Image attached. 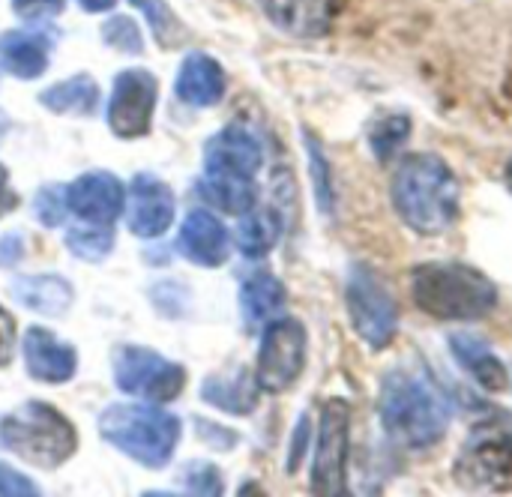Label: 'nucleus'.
Listing matches in <instances>:
<instances>
[{
  "label": "nucleus",
  "instance_id": "obj_1",
  "mask_svg": "<svg viewBox=\"0 0 512 497\" xmlns=\"http://www.w3.org/2000/svg\"><path fill=\"white\" fill-rule=\"evenodd\" d=\"M393 210L399 219L423 234L438 237L459 219V180L453 168L435 153L405 156L390 183Z\"/></svg>",
  "mask_w": 512,
  "mask_h": 497
},
{
  "label": "nucleus",
  "instance_id": "obj_2",
  "mask_svg": "<svg viewBox=\"0 0 512 497\" xmlns=\"http://www.w3.org/2000/svg\"><path fill=\"white\" fill-rule=\"evenodd\" d=\"M378 414L387 438L405 450H432L450 426V408L441 390L408 369H396L384 378Z\"/></svg>",
  "mask_w": 512,
  "mask_h": 497
},
{
  "label": "nucleus",
  "instance_id": "obj_3",
  "mask_svg": "<svg viewBox=\"0 0 512 497\" xmlns=\"http://www.w3.org/2000/svg\"><path fill=\"white\" fill-rule=\"evenodd\" d=\"M411 294L420 312L435 321H480L498 306V285L483 270L459 261L414 267Z\"/></svg>",
  "mask_w": 512,
  "mask_h": 497
},
{
  "label": "nucleus",
  "instance_id": "obj_4",
  "mask_svg": "<svg viewBox=\"0 0 512 497\" xmlns=\"http://www.w3.org/2000/svg\"><path fill=\"white\" fill-rule=\"evenodd\" d=\"M99 435L141 468L162 471L180 444L183 426L174 414L153 405H108L99 414Z\"/></svg>",
  "mask_w": 512,
  "mask_h": 497
},
{
  "label": "nucleus",
  "instance_id": "obj_5",
  "mask_svg": "<svg viewBox=\"0 0 512 497\" xmlns=\"http://www.w3.org/2000/svg\"><path fill=\"white\" fill-rule=\"evenodd\" d=\"M0 447L27 465L54 471L78 450V429L48 402H24L0 420Z\"/></svg>",
  "mask_w": 512,
  "mask_h": 497
},
{
  "label": "nucleus",
  "instance_id": "obj_6",
  "mask_svg": "<svg viewBox=\"0 0 512 497\" xmlns=\"http://www.w3.org/2000/svg\"><path fill=\"white\" fill-rule=\"evenodd\" d=\"M453 480L462 492H512V420L504 411L480 420L462 444Z\"/></svg>",
  "mask_w": 512,
  "mask_h": 497
},
{
  "label": "nucleus",
  "instance_id": "obj_7",
  "mask_svg": "<svg viewBox=\"0 0 512 497\" xmlns=\"http://www.w3.org/2000/svg\"><path fill=\"white\" fill-rule=\"evenodd\" d=\"M345 306H348L354 333L372 351L390 348L399 330V309H396V300L390 297V288L372 267H363V264L351 267L348 285H345Z\"/></svg>",
  "mask_w": 512,
  "mask_h": 497
},
{
  "label": "nucleus",
  "instance_id": "obj_8",
  "mask_svg": "<svg viewBox=\"0 0 512 497\" xmlns=\"http://www.w3.org/2000/svg\"><path fill=\"white\" fill-rule=\"evenodd\" d=\"M114 384L120 393L141 402H174L186 387V369L153 348L120 345L114 348Z\"/></svg>",
  "mask_w": 512,
  "mask_h": 497
},
{
  "label": "nucleus",
  "instance_id": "obj_9",
  "mask_svg": "<svg viewBox=\"0 0 512 497\" xmlns=\"http://www.w3.org/2000/svg\"><path fill=\"white\" fill-rule=\"evenodd\" d=\"M306 327L297 318H273L264 324L261 348H258V363H255V381L264 393L279 396L288 393L303 369H306Z\"/></svg>",
  "mask_w": 512,
  "mask_h": 497
},
{
  "label": "nucleus",
  "instance_id": "obj_10",
  "mask_svg": "<svg viewBox=\"0 0 512 497\" xmlns=\"http://www.w3.org/2000/svg\"><path fill=\"white\" fill-rule=\"evenodd\" d=\"M348 450H351V405L345 399H330L321 408L318 447L312 459L315 495H348Z\"/></svg>",
  "mask_w": 512,
  "mask_h": 497
},
{
  "label": "nucleus",
  "instance_id": "obj_11",
  "mask_svg": "<svg viewBox=\"0 0 512 497\" xmlns=\"http://www.w3.org/2000/svg\"><path fill=\"white\" fill-rule=\"evenodd\" d=\"M159 81L147 69H123L114 78L108 99V129L123 141L144 138L153 126Z\"/></svg>",
  "mask_w": 512,
  "mask_h": 497
},
{
  "label": "nucleus",
  "instance_id": "obj_12",
  "mask_svg": "<svg viewBox=\"0 0 512 497\" xmlns=\"http://www.w3.org/2000/svg\"><path fill=\"white\" fill-rule=\"evenodd\" d=\"M63 195L69 213L93 225L117 222L126 207V189L111 171H87L78 180H72L63 189Z\"/></svg>",
  "mask_w": 512,
  "mask_h": 497
},
{
  "label": "nucleus",
  "instance_id": "obj_13",
  "mask_svg": "<svg viewBox=\"0 0 512 497\" xmlns=\"http://www.w3.org/2000/svg\"><path fill=\"white\" fill-rule=\"evenodd\" d=\"M129 231L141 240L162 237L174 222V192L156 174H135L129 183Z\"/></svg>",
  "mask_w": 512,
  "mask_h": 497
},
{
  "label": "nucleus",
  "instance_id": "obj_14",
  "mask_svg": "<svg viewBox=\"0 0 512 497\" xmlns=\"http://www.w3.org/2000/svg\"><path fill=\"white\" fill-rule=\"evenodd\" d=\"M264 165L261 141L240 123H231L219 129L204 144V171L207 174H234V177H252Z\"/></svg>",
  "mask_w": 512,
  "mask_h": 497
},
{
  "label": "nucleus",
  "instance_id": "obj_15",
  "mask_svg": "<svg viewBox=\"0 0 512 497\" xmlns=\"http://www.w3.org/2000/svg\"><path fill=\"white\" fill-rule=\"evenodd\" d=\"M21 354L27 375L39 384H66L78 372V351L45 327H27Z\"/></svg>",
  "mask_w": 512,
  "mask_h": 497
},
{
  "label": "nucleus",
  "instance_id": "obj_16",
  "mask_svg": "<svg viewBox=\"0 0 512 497\" xmlns=\"http://www.w3.org/2000/svg\"><path fill=\"white\" fill-rule=\"evenodd\" d=\"M177 252L198 267L216 270L231 258V234L210 210H192L180 225Z\"/></svg>",
  "mask_w": 512,
  "mask_h": 497
},
{
  "label": "nucleus",
  "instance_id": "obj_17",
  "mask_svg": "<svg viewBox=\"0 0 512 497\" xmlns=\"http://www.w3.org/2000/svg\"><path fill=\"white\" fill-rule=\"evenodd\" d=\"M225 87H228V78L216 57L204 51H192L183 57L177 69V81H174V93L180 102L192 108H210L225 96Z\"/></svg>",
  "mask_w": 512,
  "mask_h": 497
},
{
  "label": "nucleus",
  "instance_id": "obj_18",
  "mask_svg": "<svg viewBox=\"0 0 512 497\" xmlns=\"http://www.w3.org/2000/svg\"><path fill=\"white\" fill-rule=\"evenodd\" d=\"M261 9L270 24L297 39L324 36L336 18V0H261Z\"/></svg>",
  "mask_w": 512,
  "mask_h": 497
},
{
  "label": "nucleus",
  "instance_id": "obj_19",
  "mask_svg": "<svg viewBox=\"0 0 512 497\" xmlns=\"http://www.w3.org/2000/svg\"><path fill=\"white\" fill-rule=\"evenodd\" d=\"M51 54V39L45 30H6L0 33V69L21 78L33 81L45 75L48 57Z\"/></svg>",
  "mask_w": 512,
  "mask_h": 497
},
{
  "label": "nucleus",
  "instance_id": "obj_20",
  "mask_svg": "<svg viewBox=\"0 0 512 497\" xmlns=\"http://www.w3.org/2000/svg\"><path fill=\"white\" fill-rule=\"evenodd\" d=\"M258 393H261V387H258L255 375L243 366L210 375L201 384V399L210 408L231 414V417H249L258 405Z\"/></svg>",
  "mask_w": 512,
  "mask_h": 497
},
{
  "label": "nucleus",
  "instance_id": "obj_21",
  "mask_svg": "<svg viewBox=\"0 0 512 497\" xmlns=\"http://www.w3.org/2000/svg\"><path fill=\"white\" fill-rule=\"evenodd\" d=\"M12 297L36 312V315H48V318H63L75 300V291L72 285L57 276V273H42V276H15L12 285H9Z\"/></svg>",
  "mask_w": 512,
  "mask_h": 497
},
{
  "label": "nucleus",
  "instance_id": "obj_22",
  "mask_svg": "<svg viewBox=\"0 0 512 497\" xmlns=\"http://www.w3.org/2000/svg\"><path fill=\"white\" fill-rule=\"evenodd\" d=\"M450 351L453 357L462 363V369L489 393H507L512 387L510 372L507 366L501 363L498 354H492V348L477 339V336H468V333H456L450 336Z\"/></svg>",
  "mask_w": 512,
  "mask_h": 497
},
{
  "label": "nucleus",
  "instance_id": "obj_23",
  "mask_svg": "<svg viewBox=\"0 0 512 497\" xmlns=\"http://www.w3.org/2000/svg\"><path fill=\"white\" fill-rule=\"evenodd\" d=\"M195 192L204 204L231 213L246 216L258 204V186L252 177H234V174H201L195 183Z\"/></svg>",
  "mask_w": 512,
  "mask_h": 497
},
{
  "label": "nucleus",
  "instance_id": "obj_24",
  "mask_svg": "<svg viewBox=\"0 0 512 497\" xmlns=\"http://www.w3.org/2000/svg\"><path fill=\"white\" fill-rule=\"evenodd\" d=\"M288 303V291L285 285L267 273V270H258L252 273L243 285H240V309H243V318L249 327H264L270 324L273 318L282 315Z\"/></svg>",
  "mask_w": 512,
  "mask_h": 497
},
{
  "label": "nucleus",
  "instance_id": "obj_25",
  "mask_svg": "<svg viewBox=\"0 0 512 497\" xmlns=\"http://www.w3.org/2000/svg\"><path fill=\"white\" fill-rule=\"evenodd\" d=\"M39 102L54 114L90 117L99 108V84L90 75H72L39 93Z\"/></svg>",
  "mask_w": 512,
  "mask_h": 497
},
{
  "label": "nucleus",
  "instance_id": "obj_26",
  "mask_svg": "<svg viewBox=\"0 0 512 497\" xmlns=\"http://www.w3.org/2000/svg\"><path fill=\"white\" fill-rule=\"evenodd\" d=\"M282 234V219L276 210H258L246 213L240 228H237V246L246 258H264L276 246Z\"/></svg>",
  "mask_w": 512,
  "mask_h": 497
},
{
  "label": "nucleus",
  "instance_id": "obj_27",
  "mask_svg": "<svg viewBox=\"0 0 512 497\" xmlns=\"http://www.w3.org/2000/svg\"><path fill=\"white\" fill-rule=\"evenodd\" d=\"M138 12H144L156 42L162 48H180L186 39H189V30L186 24L177 18V12L165 3V0H129Z\"/></svg>",
  "mask_w": 512,
  "mask_h": 497
},
{
  "label": "nucleus",
  "instance_id": "obj_28",
  "mask_svg": "<svg viewBox=\"0 0 512 497\" xmlns=\"http://www.w3.org/2000/svg\"><path fill=\"white\" fill-rule=\"evenodd\" d=\"M66 249L87 264H99L114 249V231L111 225H93V222L84 228H72L66 231Z\"/></svg>",
  "mask_w": 512,
  "mask_h": 497
},
{
  "label": "nucleus",
  "instance_id": "obj_29",
  "mask_svg": "<svg viewBox=\"0 0 512 497\" xmlns=\"http://www.w3.org/2000/svg\"><path fill=\"white\" fill-rule=\"evenodd\" d=\"M408 132H411V120L405 114H387L384 120H378L372 126V132H369V141H372L375 156L381 162L390 159L408 141Z\"/></svg>",
  "mask_w": 512,
  "mask_h": 497
},
{
  "label": "nucleus",
  "instance_id": "obj_30",
  "mask_svg": "<svg viewBox=\"0 0 512 497\" xmlns=\"http://www.w3.org/2000/svg\"><path fill=\"white\" fill-rule=\"evenodd\" d=\"M102 42L120 54H144V33L129 15H114L102 24Z\"/></svg>",
  "mask_w": 512,
  "mask_h": 497
},
{
  "label": "nucleus",
  "instance_id": "obj_31",
  "mask_svg": "<svg viewBox=\"0 0 512 497\" xmlns=\"http://www.w3.org/2000/svg\"><path fill=\"white\" fill-rule=\"evenodd\" d=\"M177 483L183 486L186 495H201V497H216L222 495V474L213 462H186L180 468Z\"/></svg>",
  "mask_w": 512,
  "mask_h": 497
},
{
  "label": "nucleus",
  "instance_id": "obj_32",
  "mask_svg": "<svg viewBox=\"0 0 512 497\" xmlns=\"http://www.w3.org/2000/svg\"><path fill=\"white\" fill-rule=\"evenodd\" d=\"M33 210H36V219L45 225V228H57L63 222V216L69 213L66 207V195H63V186H42L33 198Z\"/></svg>",
  "mask_w": 512,
  "mask_h": 497
},
{
  "label": "nucleus",
  "instance_id": "obj_33",
  "mask_svg": "<svg viewBox=\"0 0 512 497\" xmlns=\"http://www.w3.org/2000/svg\"><path fill=\"white\" fill-rule=\"evenodd\" d=\"M306 147H309V168H312V180H315V192H318V207L330 210L333 204V189H330V165L318 147V141L306 132Z\"/></svg>",
  "mask_w": 512,
  "mask_h": 497
},
{
  "label": "nucleus",
  "instance_id": "obj_34",
  "mask_svg": "<svg viewBox=\"0 0 512 497\" xmlns=\"http://www.w3.org/2000/svg\"><path fill=\"white\" fill-rule=\"evenodd\" d=\"M150 303H153L162 315L180 318V315L186 312L189 297H186V288H183L180 282H156V285L150 288Z\"/></svg>",
  "mask_w": 512,
  "mask_h": 497
},
{
  "label": "nucleus",
  "instance_id": "obj_35",
  "mask_svg": "<svg viewBox=\"0 0 512 497\" xmlns=\"http://www.w3.org/2000/svg\"><path fill=\"white\" fill-rule=\"evenodd\" d=\"M192 426H195L198 441L207 444V447L216 450V453H228V450H234V447L240 444V435H237V432H231V429H225V426H219V423H213V420L195 417Z\"/></svg>",
  "mask_w": 512,
  "mask_h": 497
},
{
  "label": "nucleus",
  "instance_id": "obj_36",
  "mask_svg": "<svg viewBox=\"0 0 512 497\" xmlns=\"http://www.w3.org/2000/svg\"><path fill=\"white\" fill-rule=\"evenodd\" d=\"M66 0H12V12L24 21H48L63 12Z\"/></svg>",
  "mask_w": 512,
  "mask_h": 497
},
{
  "label": "nucleus",
  "instance_id": "obj_37",
  "mask_svg": "<svg viewBox=\"0 0 512 497\" xmlns=\"http://www.w3.org/2000/svg\"><path fill=\"white\" fill-rule=\"evenodd\" d=\"M39 489L30 477L18 474L15 468L0 462V497H36Z\"/></svg>",
  "mask_w": 512,
  "mask_h": 497
},
{
  "label": "nucleus",
  "instance_id": "obj_38",
  "mask_svg": "<svg viewBox=\"0 0 512 497\" xmlns=\"http://www.w3.org/2000/svg\"><path fill=\"white\" fill-rule=\"evenodd\" d=\"M15 342H18V327L15 318L9 315L6 306H0V369H6L15 357Z\"/></svg>",
  "mask_w": 512,
  "mask_h": 497
},
{
  "label": "nucleus",
  "instance_id": "obj_39",
  "mask_svg": "<svg viewBox=\"0 0 512 497\" xmlns=\"http://www.w3.org/2000/svg\"><path fill=\"white\" fill-rule=\"evenodd\" d=\"M309 432H312V426H309V417H300V423H297V429H294L291 453H288V474H294V471H297V465L303 462V456H306V447H309Z\"/></svg>",
  "mask_w": 512,
  "mask_h": 497
},
{
  "label": "nucleus",
  "instance_id": "obj_40",
  "mask_svg": "<svg viewBox=\"0 0 512 497\" xmlns=\"http://www.w3.org/2000/svg\"><path fill=\"white\" fill-rule=\"evenodd\" d=\"M24 261V237L3 234L0 237V267H18Z\"/></svg>",
  "mask_w": 512,
  "mask_h": 497
},
{
  "label": "nucleus",
  "instance_id": "obj_41",
  "mask_svg": "<svg viewBox=\"0 0 512 497\" xmlns=\"http://www.w3.org/2000/svg\"><path fill=\"white\" fill-rule=\"evenodd\" d=\"M18 207V195L9 189V171L0 165V219L6 216V213H12Z\"/></svg>",
  "mask_w": 512,
  "mask_h": 497
},
{
  "label": "nucleus",
  "instance_id": "obj_42",
  "mask_svg": "<svg viewBox=\"0 0 512 497\" xmlns=\"http://www.w3.org/2000/svg\"><path fill=\"white\" fill-rule=\"evenodd\" d=\"M78 6L84 12H108V9L117 6V0H78Z\"/></svg>",
  "mask_w": 512,
  "mask_h": 497
},
{
  "label": "nucleus",
  "instance_id": "obj_43",
  "mask_svg": "<svg viewBox=\"0 0 512 497\" xmlns=\"http://www.w3.org/2000/svg\"><path fill=\"white\" fill-rule=\"evenodd\" d=\"M6 126H9V117L0 111V138H3V132H6Z\"/></svg>",
  "mask_w": 512,
  "mask_h": 497
},
{
  "label": "nucleus",
  "instance_id": "obj_44",
  "mask_svg": "<svg viewBox=\"0 0 512 497\" xmlns=\"http://www.w3.org/2000/svg\"><path fill=\"white\" fill-rule=\"evenodd\" d=\"M507 186H510V192H512V159L507 162Z\"/></svg>",
  "mask_w": 512,
  "mask_h": 497
}]
</instances>
